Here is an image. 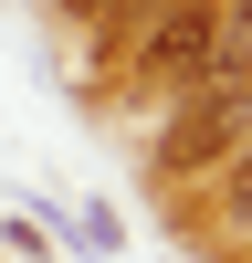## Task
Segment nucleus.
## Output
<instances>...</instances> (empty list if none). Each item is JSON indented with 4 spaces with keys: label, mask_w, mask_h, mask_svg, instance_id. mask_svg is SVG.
I'll list each match as a JSON object with an SVG mask.
<instances>
[{
    "label": "nucleus",
    "mask_w": 252,
    "mask_h": 263,
    "mask_svg": "<svg viewBox=\"0 0 252 263\" xmlns=\"http://www.w3.org/2000/svg\"><path fill=\"white\" fill-rule=\"evenodd\" d=\"M242 137H252V95L231 74H210V84H189L179 116L158 126V168L168 179H210L221 158H242Z\"/></svg>",
    "instance_id": "nucleus-1"
},
{
    "label": "nucleus",
    "mask_w": 252,
    "mask_h": 263,
    "mask_svg": "<svg viewBox=\"0 0 252 263\" xmlns=\"http://www.w3.org/2000/svg\"><path fill=\"white\" fill-rule=\"evenodd\" d=\"M221 42H231V21L210 11V0H179V11H158V21H147L137 74L158 84V95H189V84H210V74H221Z\"/></svg>",
    "instance_id": "nucleus-2"
},
{
    "label": "nucleus",
    "mask_w": 252,
    "mask_h": 263,
    "mask_svg": "<svg viewBox=\"0 0 252 263\" xmlns=\"http://www.w3.org/2000/svg\"><path fill=\"white\" fill-rule=\"evenodd\" d=\"M74 232H84V253H126V221H116L105 200H84V211H74Z\"/></svg>",
    "instance_id": "nucleus-3"
},
{
    "label": "nucleus",
    "mask_w": 252,
    "mask_h": 263,
    "mask_svg": "<svg viewBox=\"0 0 252 263\" xmlns=\"http://www.w3.org/2000/svg\"><path fill=\"white\" fill-rule=\"evenodd\" d=\"M221 200H231V221H252V147H242V168H231V190H221Z\"/></svg>",
    "instance_id": "nucleus-4"
},
{
    "label": "nucleus",
    "mask_w": 252,
    "mask_h": 263,
    "mask_svg": "<svg viewBox=\"0 0 252 263\" xmlns=\"http://www.w3.org/2000/svg\"><path fill=\"white\" fill-rule=\"evenodd\" d=\"M231 42H252V0H231Z\"/></svg>",
    "instance_id": "nucleus-5"
},
{
    "label": "nucleus",
    "mask_w": 252,
    "mask_h": 263,
    "mask_svg": "<svg viewBox=\"0 0 252 263\" xmlns=\"http://www.w3.org/2000/svg\"><path fill=\"white\" fill-rule=\"evenodd\" d=\"M137 11H179V0H137Z\"/></svg>",
    "instance_id": "nucleus-6"
}]
</instances>
